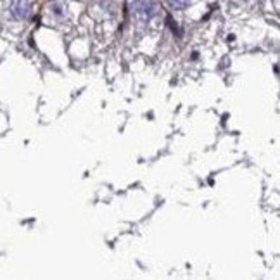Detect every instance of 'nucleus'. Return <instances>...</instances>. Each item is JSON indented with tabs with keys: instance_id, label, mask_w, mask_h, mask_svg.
I'll return each instance as SVG.
<instances>
[{
	"instance_id": "nucleus-2",
	"label": "nucleus",
	"mask_w": 280,
	"mask_h": 280,
	"mask_svg": "<svg viewBox=\"0 0 280 280\" xmlns=\"http://www.w3.org/2000/svg\"><path fill=\"white\" fill-rule=\"evenodd\" d=\"M13 11L19 16V18H25V16L30 13L28 0H14V4H13Z\"/></svg>"
},
{
	"instance_id": "nucleus-3",
	"label": "nucleus",
	"mask_w": 280,
	"mask_h": 280,
	"mask_svg": "<svg viewBox=\"0 0 280 280\" xmlns=\"http://www.w3.org/2000/svg\"><path fill=\"white\" fill-rule=\"evenodd\" d=\"M166 2H168L171 7H175V9H185L192 0H166Z\"/></svg>"
},
{
	"instance_id": "nucleus-1",
	"label": "nucleus",
	"mask_w": 280,
	"mask_h": 280,
	"mask_svg": "<svg viewBox=\"0 0 280 280\" xmlns=\"http://www.w3.org/2000/svg\"><path fill=\"white\" fill-rule=\"evenodd\" d=\"M135 13H137L138 18L149 19L151 16L154 14V6H153V2H149V0H138V2L135 4Z\"/></svg>"
}]
</instances>
